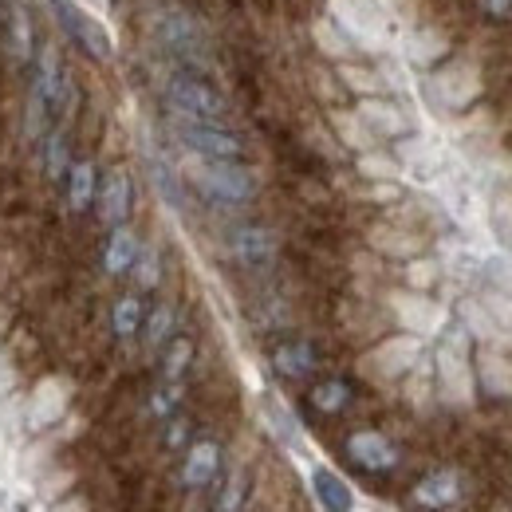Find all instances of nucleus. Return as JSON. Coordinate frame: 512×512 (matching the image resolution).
<instances>
[{
    "mask_svg": "<svg viewBox=\"0 0 512 512\" xmlns=\"http://www.w3.org/2000/svg\"><path fill=\"white\" fill-rule=\"evenodd\" d=\"M327 16L363 52H386L394 40V4L390 0H331Z\"/></svg>",
    "mask_w": 512,
    "mask_h": 512,
    "instance_id": "nucleus-1",
    "label": "nucleus"
},
{
    "mask_svg": "<svg viewBox=\"0 0 512 512\" xmlns=\"http://www.w3.org/2000/svg\"><path fill=\"white\" fill-rule=\"evenodd\" d=\"M422 363V339L402 331V335H390L379 347H371L363 359H359V371L367 379H379V383H394V379H406L414 367Z\"/></svg>",
    "mask_w": 512,
    "mask_h": 512,
    "instance_id": "nucleus-2",
    "label": "nucleus"
},
{
    "mask_svg": "<svg viewBox=\"0 0 512 512\" xmlns=\"http://www.w3.org/2000/svg\"><path fill=\"white\" fill-rule=\"evenodd\" d=\"M190 178L217 201H249L256 193L253 170H245L237 162H217V158H197L193 154Z\"/></svg>",
    "mask_w": 512,
    "mask_h": 512,
    "instance_id": "nucleus-3",
    "label": "nucleus"
},
{
    "mask_svg": "<svg viewBox=\"0 0 512 512\" xmlns=\"http://www.w3.org/2000/svg\"><path fill=\"white\" fill-rule=\"evenodd\" d=\"M434 379H438V394L449 406H469L473 402V367H469V351L461 347V335H453L438 347Z\"/></svg>",
    "mask_w": 512,
    "mask_h": 512,
    "instance_id": "nucleus-4",
    "label": "nucleus"
},
{
    "mask_svg": "<svg viewBox=\"0 0 512 512\" xmlns=\"http://www.w3.org/2000/svg\"><path fill=\"white\" fill-rule=\"evenodd\" d=\"M166 103H170L182 119H190V123H221L225 111H229L225 99H221L209 83H201V79H170Z\"/></svg>",
    "mask_w": 512,
    "mask_h": 512,
    "instance_id": "nucleus-5",
    "label": "nucleus"
},
{
    "mask_svg": "<svg viewBox=\"0 0 512 512\" xmlns=\"http://www.w3.org/2000/svg\"><path fill=\"white\" fill-rule=\"evenodd\" d=\"M386 304H390L394 320L402 323V331H410V335H418V339L438 335V331L446 327V308H442L438 300H430L426 292H414V288L390 292Z\"/></svg>",
    "mask_w": 512,
    "mask_h": 512,
    "instance_id": "nucleus-6",
    "label": "nucleus"
},
{
    "mask_svg": "<svg viewBox=\"0 0 512 512\" xmlns=\"http://www.w3.org/2000/svg\"><path fill=\"white\" fill-rule=\"evenodd\" d=\"M430 95L449 111H461L481 95V71L469 60H453V64L438 67L430 75Z\"/></svg>",
    "mask_w": 512,
    "mask_h": 512,
    "instance_id": "nucleus-7",
    "label": "nucleus"
},
{
    "mask_svg": "<svg viewBox=\"0 0 512 512\" xmlns=\"http://www.w3.org/2000/svg\"><path fill=\"white\" fill-rule=\"evenodd\" d=\"M71 410V383L64 375H48L32 386L28 394V426L32 430H52L60 426Z\"/></svg>",
    "mask_w": 512,
    "mask_h": 512,
    "instance_id": "nucleus-8",
    "label": "nucleus"
},
{
    "mask_svg": "<svg viewBox=\"0 0 512 512\" xmlns=\"http://www.w3.org/2000/svg\"><path fill=\"white\" fill-rule=\"evenodd\" d=\"M52 8H56V20L71 32V40H79V48H87L95 60H111L115 40L91 12H83L75 0H52Z\"/></svg>",
    "mask_w": 512,
    "mask_h": 512,
    "instance_id": "nucleus-9",
    "label": "nucleus"
},
{
    "mask_svg": "<svg viewBox=\"0 0 512 512\" xmlns=\"http://www.w3.org/2000/svg\"><path fill=\"white\" fill-rule=\"evenodd\" d=\"M178 134H182L186 150H190V154H197V158L237 162V158L245 154L241 138H237V134H229V130H221L217 123H186V127L178 130Z\"/></svg>",
    "mask_w": 512,
    "mask_h": 512,
    "instance_id": "nucleus-10",
    "label": "nucleus"
},
{
    "mask_svg": "<svg viewBox=\"0 0 512 512\" xmlns=\"http://www.w3.org/2000/svg\"><path fill=\"white\" fill-rule=\"evenodd\" d=\"M154 36H158L170 52H201V44H205L201 24L193 20L190 12H178V8L154 16Z\"/></svg>",
    "mask_w": 512,
    "mask_h": 512,
    "instance_id": "nucleus-11",
    "label": "nucleus"
},
{
    "mask_svg": "<svg viewBox=\"0 0 512 512\" xmlns=\"http://www.w3.org/2000/svg\"><path fill=\"white\" fill-rule=\"evenodd\" d=\"M355 115L363 119V127L371 130L375 138H402V134L410 130L406 111H402L398 103L383 99V95H367V99H359V111H355Z\"/></svg>",
    "mask_w": 512,
    "mask_h": 512,
    "instance_id": "nucleus-12",
    "label": "nucleus"
},
{
    "mask_svg": "<svg viewBox=\"0 0 512 512\" xmlns=\"http://www.w3.org/2000/svg\"><path fill=\"white\" fill-rule=\"evenodd\" d=\"M347 453H351L355 465H363V469H371V473H386V469L398 465V449H394V442H390L386 434H379V430H359V434H351V438H347Z\"/></svg>",
    "mask_w": 512,
    "mask_h": 512,
    "instance_id": "nucleus-13",
    "label": "nucleus"
},
{
    "mask_svg": "<svg viewBox=\"0 0 512 512\" xmlns=\"http://www.w3.org/2000/svg\"><path fill=\"white\" fill-rule=\"evenodd\" d=\"M371 249L383 256H394V260H410V256L422 253V237L406 225H394V221H383V225H371L367 233Z\"/></svg>",
    "mask_w": 512,
    "mask_h": 512,
    "instance_id": "nucleus-14",
    "label": "nucleus"
},
{
    "mask_svg": "<svg viewBox=\"0 0 512 512\" xmlns=\"http://www.w3.org/2000/svg\"><path fill=\"white\" fill-rule=\"evenodd\" d=\"M229 249H233V256H237L241 264L260 268V264H268V260L276 256V233H272V229H264V225H245V229H237V233H233Z\"/></svg>",
    "mask_w": 512,
    "mask_h": 512,
    "instance_id": "nucleus-15",
    "label": "nucleus"
},
{
    "mask_svg": "<svg viewBox=\"0 0 512 512\" xmlns=\"http://www.w3.org/2000/svg\"><path fill=\"white\" fill-rule=\"evenodd\" d=\"M414 501L422 509H449V505H457L461 501V477L453 469H438V473L422 477L414 485Z\"/></svg>",
    "mask_w": 512,
    "mask_h": 512,
    "instance_id": "nucleus-16",
    "label": "nucleus"
},
{
    "mask_svg": "<svg viewBox=\"0 0 512 512\" xmlns=\"http://www.w3.org/2000/svg\"><path fill=\"white\" fill-rule=\"evenodd\" d=\"M99 213H103V221L107 225H123L130 213V178L127 170H111L107 178H103V186H99Z\"/></svg>",
    "mask_w": 512,
    "mask_h": 512,
    "instance_id": "nucleus-17",
    "label": "nucleus"
},
{
    "mask_svg": "<svg viewBox=\"0 0 512 512\" xmlns=\"http://www.w3.org/2000/svg\"><path fill=\"white\" fill-rule=\"evenodd\" d=\"M312 493H316V501H320L327 512H351V505H355L351 485H347L339 473L323 469V465L312 469Z\"/></svg>",
    "mask_w": 512,
    "mask_h": 512,
    "instance_id": "nucleus-18",
    "label": "nucleus"
},
{
    "mask_svg": "<svg viewBox=\"0 0 512 512\" xmlns=\"http://www.w3.org/2000/svg\"><path fill=\"white\" fill-rule=\"evenodd\" d=\"M398 162H402L406 170H414V174H438V166H442V146H438L434 138H410V134H402V142H398Z\"/></svg>",
    "mask_w": 512,
    "mask_h": 512,
    "instance_id": "nucleus-19",
    "label": "nucleus"
},
{
    "mask_svg": "<svg viewBox=\"0 0 512 512\" xmlns=\"http://www.w3.org/2000/svg\"><path fill=\"white\" fill-rule=\"evenodd\" d=\"M217 465H221V449L213 442H193L190 453H186V465H182V481L190 489H201L217 477Z\"/></svg>",
    "mask_w": 512,
    "mask_h": 512,
    "instance_id": "nucleus-20",
    "label": "nucleus"
},
{
    "mask_svg": "<svg viewBox=\"0 0 512 512\" xmlns=\"http://www.w3.org/2000/svg\"><path fill=\"white\" fill-rule=\"evenodd\" d=\"M477 379H481V386L489 394H512V363L501 351L481 347V355H477Z\"/></svg>",
    "mask_w": 512,
    "mask_h": 512,
    "instance_id": "nucleus-21",
    "label": "nucleus"
},
{
    "mask_svg": "<svg viewBox=\"0 0 512 512\" xmlns=\"http://www.w3.org/2000/svg\"><path fill=\"white\" fill-rule=\"evenodd\" d=\"M402 48H406V60H410V64L426 67V64H438V60L446 56L449 40L438 32V28H418V32L406 36Z\"/></svg>",
    "mask_w": 512,
    "mask_h": 512,
    "instance_id": "nucleus-22",
    "label": "nucleus"
},
{
    "mask_svg": "<svg viewBox=\"0 0 512 512\" xmlns=\"http://www.w3.org/2000/svg\"><path fill=\"white\" fill-rule=\"evenodd\" d=\"M272 363H276L280 375L304 379V375H312V367H316V351H312V343H284V347H276Z\"/></svg>",
    "mask_w": 512,
    "mask_h": 512,
    "instance_id": "nucleus-23",
    "label": "nucleus"
},
{
    "mask_svg": "<svg viewBox=\"0 0 512 512\" xmlns=\"http://www.w3.org/2000/svg\"><path fill=\"white\" fill-rule=\"evenodd\" d=\"M134 256H138V237H134L130 229H123V225H115V233H111V241H107V253H103L107 272H111V276H123V272H130Z\"/></svg>",
    "mask_w": 512,
    "mask_h": 512,
    "instance_id": "nucleus-24",
    "label": "nucleus"
},
{
    "mask_svg": "<svg viewBox=\"0 0 512 512\" xmlns=\"http://www.w3.org/2000/svg\"><path fill=\"white\" fill-rule=\"evenodd\" d=\"M99 193V178H95V166L91 162H71L67 170V201L71 209H87Z\"/></svg>",
    "mask_w": 512,
    "mask_h": 512,
    "instance_id": "nucleus-25",
    "label": "nucleus"
},
{
    "mask_svg": "<svg viewBox=\"0 0 512 512\" xmlns=\"http://www.w3.org/2000/svg\"><path fill=\"white\" fill-rule=\"evenodd\" d=\"M461 320H465V327H469L481 343H505V339H509V335L493 323V316L485 312V304H481V300H465V304H461Z\"/></svg>",
    "mask_w": 512,
    "mask_h": 512,
    "instance_id": "nucleus-26",
    "label": "nucleus"
},
{
    "mask_svg": "<svg viewBox=\"0 0 512 512\" xmlns=\"http://www.w3.org/2000/svg\"><path fill=\"white\" fill-rule=\"evenodd\" d=\"M331 127H335V134L351 146V150H371L375 146V134L363 127V119L355 115V111H331Z\"/></svg>",
    "mask_w": 512,
    "mask_h": 512,
    "instance_id": "nucleus-27",
    "label": "nucleus"
},
{
    "mask_svg": "<svg viewBox=\"0 0 512 512\" xmlns=\"http://www.w3.org/2000/svg\"><path fill=\"white\" fill-rule=\"evenodd\" d=\"M312 40H316V48H320L323 56H331V60H347V52H351V40L335 28L331 16H323V20L312 24Z\"/></svg>",
    "mask_w": 512,
    "mask_h": 512,
    "instance_id": "nucleus-28",
    "label": "nucleus"
},
{
    "mask_svg": "<svg viewBox=\"0 0 512 512\" xmlns=\"http://www.w3.org/2000/svg\"><path fill=\"white\" fill-rule=\"evenodd\" d=\"M339 79H343V87H351L355 95H383L386 79L379 71H371V67H359V64H339Z\"/></svg>",
    "mask_w": 512,
    "mask_h": 512,
    "instance_id": "nucleus-29",
    "label": "nucleus"
},
{
    "mask_svg": "<svg viewBox=\"0 0 512 512\" xmlns=\"http://www.w3.org/2000/svg\"><path fill=\"white\" fill-rule=\"evenodd\" d=\"M359 174L371 178V182H398L402 162L390 158V154H379V150H363L359 154Z\"/></svg>",
    "mask_w": 512,
    "mask_h": 512,
    "instance_id": "nucleus-30",
    "label": "nucleus"
},
{
    "mask_svg": "<svg viewBox=\"0 0 512 512\" xmlns=\"http://www.w3.org/2000/svg\"><path fill=\"white\" fill-rule=\"evenodd\" d=\"M347 402H351V390H347L343 379H327V383L312 386V406L323 410V414H339Z\"/></svg>",
    "mask_w": 512,
    "mask_h": 512,
    "instance_id": "nucleus-31",
    "label": "nucleus"
},
{
    "mask_svg": "<svg viewBox=\"0 0 512 512\" xmlns=\"http://www.w3.org/2000/svg\"><path fill=\"white\" fill-rule=\"evenodd\" d=\"M32 20H28V12L16 4L12 8V56L20 60V64H28L32 60Z\"/></svg>",
    "mask_w": 512,
    "mask_h": 512,
    "instance_id": "nucleus-32",
    "label": "nucleus"
},
{
    "mask_svg": "<svg viewBox=\"0 0 512 512\" xmlns=\"http://www.w3.org/2000/svg\"><path fill=\"white\" fill-rule=\"evenodd\" d=\"M111 323H115V335H119V339H130V335L138 331V323H142V304H138L134 296H123V300L115 304V312H111Z\"/></svg>",
    "mask_w": 512,
    "mask_h": 512,
    "instance_id": "nucleus-33",
    "label": "nucleus"
},
{
    "mask_svg": "<svg viewBox=\"0 0 512 512\" xmlns=\"http://www.w3.org/2000/svg\"><path fill=\"white\" fill-rule=\"evenodd\" d=\"M71 485H75V473H71V469H48V473L40 477V501H44V505L60 501V497L71 493Z\"/></svg>",
    "mask_w": 512,
    "mask_h": 512,
    "instance_id": "nucleus-34",
    "label": "nucleus"
},
{
    "mask_svg": "<svg viewBox=\"0 0 512 512\" xmlns=\"http://www.w3.org/2000/svg\"><path fill=\"white\" fill-rule=\"evenodd\" d=\"M438 276H442V264H438V260L410 256V264H406V284H410L414 292H426V288H430Z\"/></svg>",
    "mask_w": 512,
    "mask_h": 512,
    "instance_id": "nucleus-35",
    "label": "nucleus"
},
{
    "mask_svg": "<svg viewBox=\"0 0 512 512\" xmlns=\"http://www.w3.org/2000/svg\"><path fill=\"white\" fill-rule=\"evenodd\" d=\"M193 359V343L190 339H174L170 343V351H166V363H162V375L170 379V383H178L182 375H186V367H190Z\"/></svg>",
    "mask_w": 512,
    "mask_h": 512,
    "instance_id": "nucleus-36",
    "label": "nucleus"
},
{
    "mask_svg": "<svg viewBox=\"0 0 512 512\" xmlns=\"http://www.w3.org/2000/svg\"><path fill=\"white\" fill-rule=\"evenodd\" d=\"M134 280H138V288H154L158 284V276H162V260L154 249H146V245H138V256H134Z\"/></svg>",
    "mask_w": 512,
    "mask_h": 512,
    "instance_id": "nucleus-37",
    "label": "nucleus"
},
{
    "mask_svg": "<svg viewBox=\"0 0 512 512\" xmlns=\"http://www.w3.org/2000/svg\"><path fill=\"white\" fill-rule=\"evenodd\" d=\"M481 304H485V312L493 316V323H497V327L512 339V296H505V292H497V288H493V292H485V296H481Z\"/></svg>",
    "mask_w": 512,
    "mask_h": 512,
    "instance_id": "nucleus-38",
    "label": "nucleus"
},
{
    "mask_svg": "<svg viewBox=\"0 0 512 512\" xmlns=\"http://www.w3.org/2000/svg\"><path fill=\"white\" fill-rule=\"evenodd\" d=\"M170 331H174V308H154L150 312V320H146V343L150 347H162L166 339H170Z\"/></svg>",
    "mask_w": 512,
    "mask_h": 512,
    "instance_id": "nucleus-39",
    "label": "nucleus"
},
{
    "mask_svg": "<svg viewBox=\"0 0 512 512\" xmlns=\"http://www.w3.org/2000/svg\"><path fill=\"white\" fill-rule=\"evenodd\" d=\"M48 178H67V170H71V162H67V142H64V134H52L48 138Z\"/></svg>",
    "mask_w": 512,
    "mask_h": 512,
    "instance_id": "nucleus-40",
    "label": "nucleus"
},
{
    "mask_svg": "<svg viewBox=\"0 0 512 512\" xmlns=\"http://www.w3.org/2000/svg\"><path fill=\"white\" fill-rule=\"evenodd\" d=\"M489 276H493V284H497V292H505L512 296V256H489Z\"/></svg>",
    "mask_w": 512,
    "mask_h": 512,
    "instance_id": "nucleus-41",
    "label": "nucleus"
},
{
    "mask_svg": "<svg viewBox=\"0 0 512 512\" xmlns=\"http://www.w3.org/2000/svg\"><path fill=\"white\" fill-rule=\"evenodd\" d=\"M241 501H245V477H241V473H233V477H229V485H225V493H221L217 512H241Z\"/></svg>",
    "mask_w": 512,
    "mask_h": 512,
    "instance_id": "nucleus-42",
    "label": "nucleus"
},
{
    "mask_svg": "<svg viewBox=\"0 0 512 512\" xmlns=\"http://www.w3.org/2000/svg\"><path fill=\"white\" fill-rule=\"evenodd\" d=\"M52 449H56V442H36L24 453V473H44L48 461H52Z\"/></svg>",
    "mask_w": 512,
    "mask_h": 512,
    "instance_id": "nucleus-43",
    "label": "nucleus"
},
{
    "mask_svg": "<svg viewBox=\"0 0 512 512\" xmlns=\"http://www.w3.org/2000/svg\"><path fill=\"white\" fill-rule=\"evenodd\" d=\"M44 512H91V505H87L79 493H67V497H60V501H52Z\"/></svg>",
    "mask_w": 512,
    "mask_h": 512,
    "instance_id": "nucleus-44",
    "label": "nucleus"
},
{
    "mask_svg": "<svg viewBox=\"0 0 512 512\" xmlns=\"http://www.w3.org/2000/svg\"><path fill=\"white\" fill-rule=\"evenodd\" d=\"M363 197H371V201H394V197H398V186H394V182H375L371 190H363Z\"/></svg>",
    "mask_w": 512,
    "mask_h": 512,
    "instance_id": "nucleus-45",
    "label": "nucleus"
},
{
    "mask_svg": "<svg viewBox=\"0 0 512 512\" xmlns=\"http://www.w3.org/2000/svg\"><path fill=\"white\" fill-rule=\"evenodd\" d=\"M485 8H489L493 16H509V12H512V0H485Z\"/></svg>",
    "mask_w": 512,
    "mask_h": 512,
    "instance_id": "nucleus-46",
    "label": "nucleus"
},
{
    "mask_svg": "<svg viewBox=\"0 0 512 512\" xmlns=\"http://www.w3.org/2000/svg\"><path fill=\"white\" fill-rule=\"evenodd\" d=\"M186 442V422H174L170 426V446H182Z\"/></svg>",
    "mask_w": 512,
    "mask_h": 512,
    "instance_id": "nucleus-47",
    "label": "nucleus"
}]
</instances>
